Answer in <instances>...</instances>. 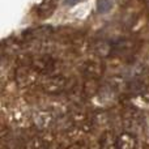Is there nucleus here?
I'll list each match as a JSON object with an SVG mask.
<instances>
[{
    "mask_svg": "<svg viewBox=\"0 0 149 149\" xmlns=\"http://www.w3.org/2000/svg\"><path fill=\"white\" fill-rule=\"evenodd\" d=\"M42 89H43V92H46L47 94L56 95L63 92H67L71 88H70V81H68V79H65L64 76L56 74V76H50V77H47V79H45L43 82H42Z\"/></svg>",
    "mask_w": 149,
    "mask_h": 149,
    "instance_id": "nucleus-1",
    "label": "nucleus"
},
{
    "mask_svg": "<svg viewBox=\"0 0 149 149\" xmlns=\"http://www.w3.org/2000/svg\"><path fill=\"white\" fill-rule=\"evenodd\" d=\"M38 74L39 73L31 65H20L15 72V80L18 86L29 88L37 82Z\"/></svg>",
    "mask_w": 149,
    "mask_h": 149,
    "instance_id": "nucleus-2",
    "label": "nucleus"
},
{
    "mask_svg": "<svg viewBox=\"0 0 149 149\" xmlns=\"http://www.w3.org/2000/svg\"><path fill=\"white\" fill-rule=\"evenodd\" d=\"M31 67L41 74H50L55 68V60L51 55H39L37 58H33Z\"/></svg>",
    "mask_w": 149,
    "mask_h": 149,
    "instance_id": "nucleus-3",
    "label": "nucleus"
},
{
    "mask_svg": "<svg viewBox=\"0 0 149 149\" xmlns=\"http://www.w3.org/2000/svg\"><path fill=\"white\" fill-rule=\"evenodd\" d=\"M31 120L38 130H47L54 123V115L49 110H37L31 115Z\"/></svg>",
    "mask_w": 149,
    "mask_h": 149,
    "instance_id": "nucleus-4",
    "label": "nucleus"
},
{
    "mask_svg": "<svg viewBox=\"0 0 149 149\" xmlns=\"http://www.w3.org/2000/svg\"><path fill=\"white\" fill-rule=\"evenodd\" d=\"M103 72H105V65L100 60H88L82 65V73L86 79L100 80L103 76Z\"/></svg>",
    "mask_w": 149,
    "mask_h": 149,
    "instance_id": "nucleus-5",
    "label": "nucleus"
},
{
    "mask_svg": "<svg viewBox=\"0 0 149 149\" xmlns=\"http://www.w3.org/2000/svg\"><path fill=\"white\" fill-rule=\"evenodd\" d=\"M92 51L100 59H106L114 54V43L107 39H95L92 45Z\"/></svg>",
    "mask_w": 149,
    "mask_h": 149,
    "instance_id": "nucleus-6",
    "label": "nucleus"
},
{
    "mask_svg": "<svg viewBox=\"0 0 149 149\" xmlns=\"http://www.w3.org/2000/svg\"><path fill=\"white\" fill-rule=\"evenodd\" d=\"M54 33V29L50 25H41L37 28L29 29L28 31L24 33V38L26 39H46L50 38Z\"/></svg>",
    "mask_w": 149,
    "mask_h": 149,
    "instance_id": "nucleus-7",
    "label": "nucleus"
},
{
    "mask_svg": "<svg viewBox=\"0 0 149 149\" xmlns=\"http://www.w3.org/2000/svg\"><path fill=\"white\" fill-rule=\"evenodd\" d=\"M136 51V42L132 39H120L114 43V54L120 56H130Z\"/></svg>",
    "mask_w": 149,
    "mask_h": 149,
    "instance_id": "nucleus-8",
    "label": "nucleus"
},
{
    "mask_svg": "<svg viewBox=\"0 0 149 149\" xmlns=\"http://www.w3.org/2000/svg\"><path fill=\"white\" fill-rule=\"evenodd\" d=\"M118 149H137V140L131 132H123L116 139Z\"/></svg>",
    "mask_w": 149,
    "mask_h": 149,
    "instance_id": "nucleus-9",
    "label": "nucleus"
},
{
    "mask_svg": "<svg viewBox=\"0 0 149 149\" xmlns=\"http://www.w3.org/2000/svg\"><path fill=\"white\" fill-rule=\"evenodd\" d=\"M56 9V1L55 0H42L41 4L38 5V17L41 18H49L50 16L54 15Z\"/></svg>",
    "mask_w": 149,
    "mask_h": 149,
    "instance_id": "nucleus-10",
    "label": "nucleus"
},
{
    "mask_svg": "<svg viewBox=\"0 0 149 149\" xmlns=\"http://www.w3.org/2000/svg\"><path fill=\"white\" fill-rule=\"evenodd\" d=\"M109 88L115 94H122L124 92H128V84L122 76H114L109 80Z\"/></svg>",
    "mask_w": 149,
    "mask_h": 149,
    "instance_id": "nucleus-11",
    "label": "nucleus"
},
{
    "mask_svg": "<svg viewBox=\"0 0 149 149\" xmlns=\"http://www.w3.org/2000/svg\"><path fill=\"white\" fill-rule=\"evenodd\" d=\"M101 90V85L98 82V80H93V79H86L82 84V92H84L85 97H94L100 93Z\"/></svg>",
    "mask_w": 149,
    "mask_h": 149,
    "instance_id": "nucleus-12",
    "label": "nucleus"
},
{
    "mask_svg": "<svg viewBox=\"0 0 149 149\" xmlns=\"http://www.w3.org/2000/svg\"><path fill=\"white\" fill-rule=\"evenodd\" d=\"M21 46L20 43L17 42V39L15 38H7L4 39L3 42V46H1V51H3V55H16L18 51H20Z\"/></svg>",
    "mask_w": 149,
    "mask_h": 149,
    "instance_id": "nucleus-13",
    "label": "nucleus"
},
{
    "mask_svg": "<svg viewBox=\"0 0 149 149\" xmlns=\"http://www.w3.org/2000/svg\"><path fill=\"white\" fill-rule=\"evenodd\" d=\"M116 139L113 135V132H105V134L101 136L100 140V145L101 149H118L116 147Z\"/></svg>",
    "mask_w": 149,
    "mask_h": 149,
    "instance_id": "nucleus-14",
    "label": "nucleus"
},
{
    "mask_svg": "<svg viewBox=\"0 0 149 149\" xmlns=\"http://www.w3.org/2000/svg\"><path fill=\"white\" fill-rule=\"evenodd\" d=\"M31 149H49L50 148V141L43 136V135H37L31 139L30 141Z\"/></svg>",
    "mask_w": 149,
    "mask_h": 149,
    "instance_id": "nucleus-15",
    "label": "nucleus"
},
{
    "mask_svg": "<svg viewBox=\"0 0 149 149\" xmlns=\"http://www.w3.org/2000/svg\"><path fill=\"white\" fill-rule=\"evenodd\" d=\"M113 8V4H111L110 0H98L97 1V10L100 13H106Z\"/></svg>",
    "mask_w": 149,
    "mask_h": 149,
    "instance_id": "nucleus-16",
    "label": "nucleus"
},
{
    "mask_svg": "<svg viewBox=\"0 0 149 149\" xmlns=\"http://www.w3.org/2000/svg\"><path fill=\"white\" fill-rule=\"evenodd\" d=\"M81 0H64V3L67 5H74V4H77V3H80Z\"/></svg>",
    "mask_w": 149,
    "mask_h": 149,
    "instance_id": "nucleus-17",
    "label": "nucleus"
},
{
    "mask_svg": "<svg viewBox=\"0 0 149 149\" xmlns=\"http://www.w3.org/2000/svg\"><path fill=\"white\" fill-rule=\"evenodd\" d=\"M148 1H149V0H148Z\"/></svg>",
    "mask_w": 149,
    "mask_h": 149,
    "instance_id": "nucleus-18",
    "label": "nucleus"
}]
</instances>
